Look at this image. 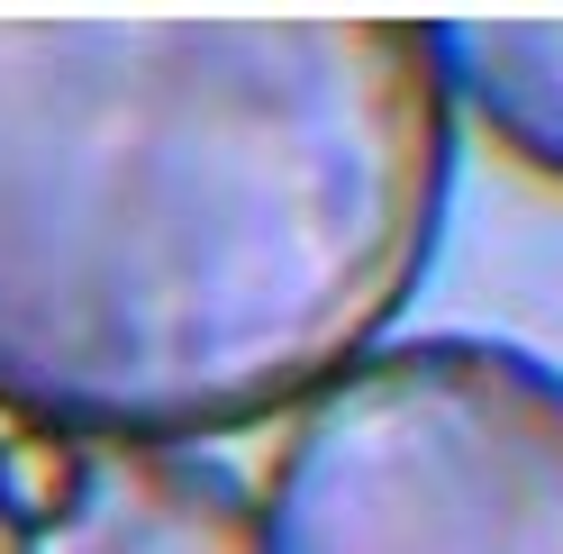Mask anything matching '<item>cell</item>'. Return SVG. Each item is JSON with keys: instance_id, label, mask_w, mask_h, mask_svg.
<instances>
[{"instance_id": "1", "label": "cell", "mask_w": 563, "mask_h": 554, "mask_svg": "<svg viewBox=\"0 0 563 554\" xmlns=\"http://www.w3.org/2000/svg\"><path fill=\"white\" fill-rule=\"evenodd\" d=\"M454 191L418 19H0V409L191 445L400 319Z\"/></svg>"}, {"instance_id": "2", "label": "cell", "mask_w": 563, "mask_h": 554, "mask_svg": "<svg viewBox=\"0 0 563 554\" xmlns=\"http://www.w3.org/2000/svg\"><path fill=\"white\" fill-rule=\"evenodd\" d=\"M264 554H563V373L500 336L355 355L300 400Z\"/></svg>"}, {"instance_id": "3", "label": "cell", "mask_w": 563, "mask_h": 554, "mask_svg": "<svg viewBox=\"0 0 563 554\" xmlns=\"http://www.w3.org/2000/svg\"><path fill=\"white\" fill-rule=\"evenodd\" d=\"M27 554H264L245 473L191 445H82L27 509Z\"/></svg>"}, {"instance_id": "4", "label": "cell", "mask_w": 563, "mask_h": 554, "mask_svg": "<svg viewBox=\"0 0 563 554\" xmlns=\"http://www.w3.org/2000/svg\"><path fill=\"white\" fill-rule=\"evenodd\" d=\"M437 64L509 155L563 182V19H454L437 27Z\"/></svg>"}, {"instance_id": "5", "label": "cell", "mask_w": 563, "mask_h": 554, "mask_svg": "<svg viewBox=\"0 0 563 554\" xmlns=\"http://www.w3.org/2000/svg\"><path fill=\"white\" fill-rule=\"evenodd\" d=\"M0 554H27V500L10 481V455H0Z\"/></svg>"}]
</instances>
